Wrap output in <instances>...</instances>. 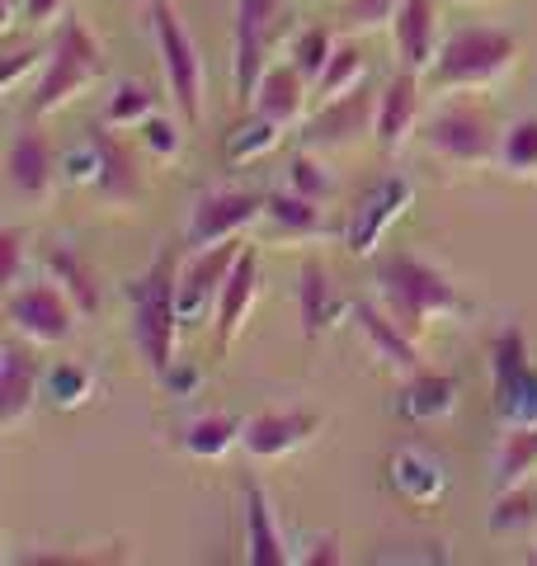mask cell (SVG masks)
Here are the masks:
<instances>
[{
  "label": "cell",
  "instance_id": "obj_1",
  "mask_svg": "<svg viewBox=\"0 0 537 566\" xmlns=\"http://www.w3.org/2000/svg\"><path fill=\"white\" fill-rule=\"evenodd\" d=\"M372 289H378V303L397 316V322L410 331V335H424L429 322H467L476 312L472 297L448 279L434 260L424 255H382L378 270H372Z\"/></svg>",
  "mask_w": 537,
  "mask_h": 566
},
{
  "label": "cell",
  "instance_id": "obj_2",
  "mask_svg": "<svg viewBox=\"0 0 537 566\" xmlns=\"http://www.w3.org/2000/svg\"><path fill=\"white\" fill-rule=\"evenodd\" d=\"M179 260L175 251H160L147 270L128 283V312H133V345L141 354V364L160 378L175 364L179 345Z\"/></svg>",
  "mask_w": 537,
  "mask_h": 566
},
{
  "label": "cell",
  "instance_id": "obj_3",
  "mask_svg": "<svg viewBox=\"0 0 537 566\" xmlns=\"http://www.w3.org/2000/svg\"><path fill=\"white\" fill-rule=\"evenodd\" d=\"M518 57H524V43L514 39L509 29L495 24H472L448 33L434 66H429V85L434 91H453V95H476V91H495L505 76H514Z\"/></svg>",
  "mask_w": 537,
  "mask_h": 566
},
{
  "label": "cell",
  "instance_id": "obj_4",
  "mask_svg": "<svg viewBox=\"0 0 537 566\" xmlns=\"http://www.w3.org/2000/svg\"><path fill=\"white\" fill-rule=\"evenodd\" d=\"M104 76V43L95 39L81 14L62 20V29L52 33L48 57H43V76L33 81V95L24 99V118H48L66 109L76 95H85L90 85Z\"/></svg>",
  "mask_w": 537,
  "mask_h": 566
},
{
  "label": "cell",
  "instance_id": "obj_5",
  "mask_svg": "<svg viewBox=\"0 0 537 566\" xmlns=\"http://www.w3.org/2000/svg\"><path fill=\"white\" fill-rule=\"evenodd\" d=\"M147 29H151V43L160 52V71H166V91L170 104L185 128H199L203 123V57H199V43L189 39L185 20H179V6L175 0H147Z\"/></svg>",
  "mask_w": 537,
  "mask_h": 566
},
{
  "label": "cell",
  "instance_id": "obj_6",
  "mask_svg": "<svg viewBox=\"0 0 537 566\" xmlns=\"http://www.w3.org/2000/svg\"><path fill=\"white\" fill-rule=\"evenodd\" d=\"M499 123L491 118V109H481L472 99H453L439 104L434 114L420 123L424 151L434 156L448 170H481L499 156Z\"/></svg>",
  "mask_w": 537,
  "mask_h": 566
},
{
  "label": "cell",
  "instance_id": "obj_7",
  "mask_svg": "<svg viewBox=\"0 0 537 566\" xmlns=\"http://www.w3.org/2000/svg\"><path fill=\"white\" fill-rule=\"evenodd\" d=\"M491 411L499 424H537V364L518 322H505L491 340Z\"/></svg>",
  "mask_w": 537,
  "mask_h": 566
},
{
  "label": "cell",
  "instance_id": "obj_8",
  "mask_svg": "<svg viewBox=\"0 0 537 566\" xmlns=\"http://www.w3.org/2000/svg\"><path fill=\"white\" fill-rule=\"evenodd\" d=\"M6 322L14 335H24L29 345H66L76 322H85L81 307L71 303V293L57 279H33V283H14L6 289Z\"/></svg>",
  "mask_w": 537,
  "mask_h": 566
},
{
  "label": "cell",
  "instance_id": "obj_9",
  "mask_svg": "<svg viewBox=\"0 0 537 566\" xmlns=\"http://www.w3.org/2000/svg\"><path fill=\"white\" fill-rule=\"evenodd\" d=\"M255 222H264V193L255 189H236V185H218L203 189L189 208V227H185V245L203 251L231 237H245Z\"/></svg>",
  "mask_w": 537,
  "mask_h": 566
},
{
  "label": "cell",
  "instance_id": "obj_10",
  "mask_svg": "<svg viewBox=\"0 0 537 566\" xmlns=\"http://www.w3.org/2000/svg\"><path fill=\"white\" fill-rule=\"evenodd\" d=\"M283 0H236L231 6V81H236V99L255 104V91L268 71V33H274Z\"/></svg>",
  "mask_w": 537,
  "mask_h": 566
},
{
  "label": "cell",
  "instance_id": "obj_11",
  "mask_svg": "<svg viewBox=\"0 0 537 566\" xmlns=\"http://www.w3.org/2000/svg\"><path fill=\"white\" fill-rule=\"evenodd\" d=\"M241 251H245V241L231 237V241L203 245V251L185 255V264H179V322L193 326V322H203V316H212L218 293L231 274V264L241 260Z\"/></svg>",
  "mask_w": 537,
  "mask_h": 566
},
{
  "label": "cell",
  "instance_id": "obj_12",
  "mask_svg": "<svg viewBox=\"0 0 537 566\" xmlns=\"http://www.w3.org/2000/svg\"><path fill=\"white\" fill-rule=\"evenodd\" d=\"M372 128H378V95H372L368 85H358V91H349V95L316 104V114L302 123V147L339 151V147L364 142Z\"/></svg>",
  "mask_w": 537,
  "mask_h": 566
},
{
  "label": "cell",
  "instance_id": "obj_13",
  "mask_svg": "<svg viewBox=\"0 0 537 566\" xmlns=\"http://www.w3.org/2000/svg\"><path fill=\"white\" fill-rule=\"evenodd\" d=\"M320 430H326V416L320 411H312V406H283V411H264L245 420L241 449L255 463H278V458H293L307 444H316Z\"/></svg>",
  "mask_w": 537,
  "mask_h": 566
},
{
  "label": "cell",
  "instance_id": "obj_14",
  "mask_svg": "<svg viewBox=\"0 0 537 566\" xmlns=\"http://www.w3.org/2000/svg\"><path fill=\"white\" fill-rule=\"evenodd\" d=\"M43 378H48V368L39 364V345H29L24 335H10L0 345V430L6 434L20 430L39 411Z\"/></svg>",
  "mask_w": 537,
  "mask_h": 566
},
{
  "label": "cell",
  "instance_id": "obj_15",
  "mask_svg": "<svg viewBox=\"0 0 537 566\" xmlns=\"http://www.w3.org/2000/svg\"><path fill=\"white\" fill-rule=\"evenodd\" d=\"M410 199H415V185H410L406 175H387V180H378L349 212L345 251L354 260H368L372 251H378V241L391 232V222H401V212L410 208Z\"/></svg>",
  "mask_w": 537,
  "mask_h": 566
},
{
  "label": "cell",
  "instance_id": "obj_16",
  "mask_svg": "<svg viewBox=\"0 0 537 566\" xmlns=\"http://www.w3.org/2000/svg\"><path fill=\"white\" fill-rule=\"evenodd\" d=\"M349 326L358 331L364 349L387 368V374L410 378V374H420V368H424L420 335H410L382 303H368V297H364V303H354V307H349Z\"/></svg>",
  "mask_w": 537,
  "mask_h": 566
},
{
  "label": "cell",
  "instance_id": "obj_17",
  "mask_svg": "<svg viewBox=\"0 0 537 566\" xmlns=\"http://www.w3.org/2000/svg\"><path fill=\"white\" fill-rule=\"evenodd\" d=\"M6 180L24 203H48L52 199V189H57V180H62V161H57V151H52L43 128L29 123V128L14 133L10 151H6Z\"/></svg>",
  "mask_w": 537,
  "mask_h": 566
},
{
  "label": "cell",
  "instance_id": "obj_18",
  "mask_svg": "<svg viewBox=\"0 0 537 566\" xmlns=\"http://www.w3.org/2000/svg\"><path fill=\"white\" fill-rule=\"evenodd\" d=\"M424 118V76H415V71H401L382 85L378 95V128H372V137H378V147L387 156H397L410 137H415Z\"/></svg>",
  "mask_w": 537,
  "mask_h": 566
},
{
  "label": "cell",
  "instance_id": "obj_19",
  "mask_svg": "<svg viewBox=\"0 0 537 566\" xmlns=\"http://www.w3.org/2000/svg\"><path fill=\"white\" fill-rule=\"evenodd\" d=\"M439 6L443 0H401L397 20H391V43H397V66L415 71V76H429L443 33H439Z\"/></svg>",
  "mask_w": 537,
  "mask_h": 566
},
{
  "label": "cell",
  "instance_id": "obj_20",
  "mask_svg": "<svg viewBox=\"0 0 537 566\" xmlns=\"http://www.w3.org/2000/svg\"><path fill=\"white\" fill-rule=\"evenodd\" d=\"M255 297H260V255H255V245H245L241 260L231 264V274H227V283H222L218 307H212V345L227 349V345L241 340V331H245V322H250V307H255Z\"/></svg>",
  "mask_w": 537,
  "mask_h": 566
},
{
  "label": "cell",
  "instance_id": "obj_21",
  "mask_svg": "<svg viewBox=\"0 0 537 566\" xmlns=\"http://www.w3.org/2000/svg\"><path fill=\"white\" fill-rule=\"evenodd\" d=\"M387 482L406 505L434 510V505H443V495H448V468H443L439 453L406 444V449H397L387 458Z\"/></svg>",
  "mask_w": 537,
  "mask_h": 566
},
{
  "label": "cell",
  "instance_id": "obj_22",
  "mask_svg": "<svg viewBox=\"0 0 537 566\" xmlns=\"http://www.w3.org/2000/svg\"><path fill=\"white\" fill-rule=\"evenodd\" d=\"M457 378L439 374V368H420V374L401 378L397 397H391V411H397L406 424H439L457 411Z\"/></svg>",
  "mask_w": 537,
  "mask_h": 566
},
{
  "label": "cell",
  "instance_id": "obj_23",
  "mask_svg": "<svg viewBox=\"0 0 537 566\" xmlns=\"http://www.w3.org/2000/svg\"><path fill=\"white\" fill-rule=\"evenodd\" d=\"M241 501H245V562L250 566L297 562V553H288V538H283V528L274 520V501H268V491L255 482V476L241 482Z\"/></svg>",
  "mask_w": 537,
  "mask_h": 566
},
{
  "label": "cell",
  "instance_id": "obj_24",
  "mask_svg": "<svg viewBox=\"0 0 537 566\" xmlns=\"http://www.w3.org/2000/svg\"><path fill=\"white\" fill-rule=\"evenodd\" d=\"M354 303H345V297L335 293L330 283V270L320 260H307L297 274V312H302V340H326V335L345 322Z\"/></svg>",
  "mask_w": 537,
  "mask_h": 566
},
{
  "label": "cell",
  "instance_id": "obj_25",
  "mask_svg": "<svg viewBox=\"0 0 537 566\" xmlns=\"http://www.w3.org/2000/svg\"><path fill=\"white\" fill-rule=\"evenodd\" d=\"M241 434H245V420L231 416V411H193L175 424V439L170 444L185 453V458H199V463H218L231 449H241Z\"/></svg>",
  "mask_w": 537,
  "mask_h": 566
},
{
  "label": "cell",
  "instance_id": "obj_26",
  "mask_svg": "<svg viewBox=\"0 0 537 566\" xmlns=\"http://www.w3.org/2000/svg\"><path fill=\"white\" fill-rule=\"evenodd\" d=\"M95 142H99V185L90 193H95L104 208H133L141 199V170L133 161V147L123 137L104 133V123H99Z\"/></svg>",
  "mask_w": 537,
  "mask_h": 566
},
{
  "label": "cell",
  "instance_id": "obj_27",
  "mask_svg": "<svg viewBox=\"0 0 537 566\" xmlns=\"http://www.w3.org/2000/svg\"><path fill=\"white\" fill-rule=\"evenodd\" d=\"M43 274L48 279H57L62 289L71 293V303L81 307L85 322H95V316L104 312V289H99V274H95V264H90L76 245H66V241H48V251H43Z\"/></svg>",
  "mask_w": 537,
  "mask_h": 566
},
{
  "label": "cell",
  "instance_id": "obj_28",
  "mask_svg": "<svg viewBox=\"0 0 537 566\" xmlns=\"http://www.w3.org/2000/svg\"><path fill=\"white\" fill-rule=\"evenodd\" d=\"M307 104H312V81L302 76L293 62H274L264 71V81H260L250 109L283 123V128H293V123H302V114H307Z\"/></svg>",
  "mask_w": 537,
  "mask_h": 566
},
{
  "label": "cell",
  "instance_id": "obj_29",
  "mask_svg": "<svg viewBox=\"0 0 537 566\" xmlns=\"http://www.w3.org/2000/svg\"><path fill=\"white\" fill-rule=\"evenodd\" d=\"M264 222L274 227L278 241H316V237L330 232V222H326V212H320V203L316 199H302V193H293L288 185L264 193Z\"/></svg>",
  "mask_w": 537,
  "mask_h": 566
},
{
  "label": "cell",
  "instance_id": "obj_30",
  "mask_svg": "<svg viewBox=\"0 0 537 566\" xmlns=\"http://www.w3.org/2000/svg\"><path fill=\"white\" fill-rule=\"evenodd\" d=\"M537 476V424H505V439L495 449V491L524 486Z\"/></svg>",
  "mask_w": 537,
  "mask_h": 566
},
{
  "label": "cell",
  "instance_id": "obj_31",
  "mask_svg": "<svg viewBox=\"0 0 537 566\" xmlns=\"http://www.w3.org/2000/svg\"><path fill=\"white\" fill-rule=\"evenodd\" d=\"M95 392H99V378H95V368H90L85 359L52 364L48 378H43V401L57 406V411H76V406H85Z\"/></svg>",
  "mask_w": 537,
  "mask_h": 566
},
{
  "label": "cell",
  "instance_id": "obj_32",
  "mask_svg": "<svg viewBox=\"0 0 537 566\" xmlns=\"http://www.w3.org/2000/svg\"><path fill=\"white\" fill-rule=\"evenodd\" d=\"M151 114H156L151 85H141V81H133V76H123V81H114L109 99H104L99 123H104V128H114V133H123V128H141V123H147Z\"/></svg>",
  "mask_w": 537,
  "mask_h": 566
},
{
  "label": "cell",
  "instance_id": "obj_33",
  "mask_svg": "<svg viewBox=\"0 0 537 566\" xmlns=\"http://www.w3.org/2000/svg\"><path fill=\"white\" fill-rule=\"evenodd\" d=\"M495 166L509 175V180H528L537 185V118H514L499 133V156Z\"/></svg>",
  "mask_w": 537,
  "mask_h": 566
},
{
  "label": "cell",
  "instance_id": "obj_34",
  "mask_svg": "<svg viewBox=\"0 0 537 566\" xmlns=\"http://www.w3.org/2000/svg\"><path fill=\"white\" fill-rule=\"evenodd\" d=\"M358 85H364V52H358L354 43H339L335 57L326 62V71H320L316 85H312V104L339 99V95L358 91Z\"/></svg>",
  "mask_w": 537,
  "mask_h": 566
},
{
  "label": "cell",
  "instance_id": "obj_35",
  "mask_svg": "<svg viewBox=\"0 0 537 566\" xmlns=\"http://www.w3.org/2000/svg\"><path fill=\"white\" fill-rule=\"evenodd\" d=\"M283 133H288V128H283V123H274V118L255 114V118L241 123V128L227 137V161H231V166H255L260 156H268V151L278 147Z\"/></svg>",
  "mask_w": 537,
  "mask_h": 566
},
{
  "label": "cell",
  "instance_id": "obj_36",
  "mask_svg": "<svg viewBox=\"0 0 537 566\" xmlns=\"http://www.w3.org/2000/svg\"><path fill=\"white\" fill-rule=\"evenodd\" d=\"M491 528H499V534H518V528H537V476H533V482H524V486L495 491Z\"/></svg>",
  "mask_w": 537,
  "mask_h": 566
},
{
  "label": "cell",
  "instance_id": "obj_37",
  "mask_svg": "<svg viewBox=\"0 0 537 566\" xmlns=\"http://www.w3.org/2000/svg\"><path fill=\"white\" fill-rule=\"evenodd\" d=\"M283 185H288L293 193H302V199H316V203H326L330 193H335V175L326 170V161L312 151V147H302L288 170H283Z\"/></svg>",
  "mask_w": 537,
  "mask_h": 566
},
{
  "label": "cell",
  "instance_id": "obj_38",
  "mask_svg": "<svg viewBox=\"0 0 537 566\" xmlns=\"http://www.w3.org/2000/svg\"><path fill=\"white\" fill-rule=\"evenodd\" d=\"M335 48H339V43H335L330 29H307V33H297V39H293L288 62L316 85V76H320V71H326V62L335 57Z\"/></svg>",
  "mask_w": 537,
  "mask_h": 566
},
{
  "label": "cell",
  "instance_id": "obj_39",
  "mask_svg": "<svg viewBox=\"0 0 537 566\" xmlns=\"http://www.w3.org/2000/svg\"><path fill=\"white\" fill-rule=\"evenodd\" d=\"M137 133H141V147L151 151V161H175L179 147H185V133H179V123L166 118V114H151Z\"/></svg>",
  "mask_w": 537,
  "mask_h": 566
},
{
  "label": "cell",
  "instance_id": "obj_40",
  "mask_svg": "<svg viewBox=\"0 0 537 566\" xmlns=\"http://www.w3.org/2000/svg\"><path fill=\"white\" fill-rule=\"evenodd\" d=\"M62 180L71 189H95L99 185V142H95V133H90L76 151L62 156Z\"/></svg>",
  "mask_w": 537,
  "mask_h": 566
},
{
  "label": "cell",
  "instance_id": "obj_41",
  "mask_svg": "<svg viewBox=\"0 0 537 566\" xmlns=\"http://www.w3.org/2000/svg\"><path fill=\"white\" fill-rule=\"evenodd\" d=\"M401 0H345V24L354 33H368V29H391V20H397Z\"/></svg>",
  "mask_w": 537,
  "mask_h": 566
},
{
  "label": "cell",
  "instance_id": "obj_42",
  "mask_svg": "<svg viewBox=\"0 0 537 566\" xmlns=\"http://www.w3.org/2000/svg\"><path fill=\"white\" fill-rule=\"evenodd\" d=\"M24 260H29L24 227H6V232H0V283H6V289L24 283Z\"/></svg>",
  "mask_w": 537,
  "mask_h": 566
},
{
  "label": "cell",
  "instance_id": "obj_43",
  "mask_svg": "<svg viewBox=\"0 0 537 566\" xmlns=\"http://www.w3.org/2000/svg\"><path fill=\"white\" fill-rule=\"evenodd\" d=\"M297 562L302 566H339L345 562V547H339V538H330V534H316V538L302 543Z\"/></svg>",
  "mask_w": 537,
  "mask_h": 566
},
{
  "label": "cell",
  "instance_id": "obj_44",
  "mask_svg": "<svg viewBox=\"0 0 537 566\" xmlns=\"http://www.w3.org/2000/svg\"><path fill=\"white\" fill-rule=\"evenodd\" d=\"M199 382H203V374L189 359H175L166 374H160V387H166L170 397H193V392H199Z\"/></svg>",
  "mask_w": 537,
  "mask_h": 566
},
{
  "label": "cell",
  "instance_id": "obj_45",
  "mask_svg": "<svg viewBox=\"0 0 537 566\" xmlns=\"http://www.w3.org/2000/svg\"><path fill=\"white\" fill-rule=\"evenodd\" d=\"M20 10H24V20H29L33 29H48V24L62 20L66 0H20Z\"/></svg>",
  "mask_w": 537,
  "mask_h": 566
},
{
  "label": "cell",
  "instance_id": "obj_46",
  "mask_svg": "<svg viewBox=\"0 0 537 566\" xmlns=\"http://www.w3.org/2000/svg\"><path fill=\"white\" fill-rule=\"evenodd\" d=\"M29 66H39V48L10 52V57H6V71H0V85H6V91H14V85L24 81V71H29Z\"/></svg>",
  "mask_w": 537,
  "mask_h": 566
},
{
  "label": "cell",
  "instance_id": "obj_47",
  "mask_svg": "<svg viewBox=\"0 0 537 566\" xmlns=\"http://www.w3.org/2000/svg\"><path fill=\"white\" fill-rule=\"evenodd\" d=\"M443 6H476V0H443Z\"/></svg>",
  "mask_w": 537,
  "mask_h": 566
},
{
  "label": "cell",
  "instance_id": "obj_48",
  "mask_svg": "<svg viewBox=\"0 0 537 566\" xmlns=\"http://www.w3.org/2000/svg\"><path fill=\"white\" fill-rule=\"evenodd\" d=\"M533 562H537V547H533Z\"/></svg>",
  "mask_w": 537,
  "mask_h": 566
}]
</instances>
